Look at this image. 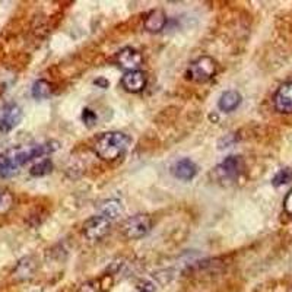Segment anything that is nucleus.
<instances>
[{"label":"nucleus","mask_w":292,"mask_h":292,"mask_svg":"<svg viewBox=\"0 0 292 292\" xmlns=\"http://www.w3.org/2000/svg\"><path fill=\"white\" fill-rule=\"evenodd\" d=\"M59 149V142H45L28 146H15L0 153V175L8 178L18 174L19 168L25 164L33 161L34 158H40L47 153H51Z\"/></svg>","instance_id":"nucleus-1"},{"label":"nucleus","mask_w":292,"mask_h":292,"mask_svg":"<svg viewBox=\"0 0 292 292\" xmlns=\"http://www.w3.org/2000/svg\"><path fill=\"white\" fill-rule=\"evenodd\" d=\"M131 143L130 136L123 131L101 133L94 142V151L104 161H114L127 151Z\"/></svg>","instance_id":"nucleus-2"},{"label":"nucleus","mask_w":292,"mask_h":292,"mask_svg":"<svg viewBox=\"0 0 292 292\" xmlns=\"http://www.w3.org/2000/svg\"><path fill=\"white\" fill-rule=\"evenodd\" d=\"M218 65L217 62L209 57V56H202L199 59H196L192 65L187 69V77L192 82L197 84H205L207 81H210L214 76L217 75Z\"/></svg>","instance_id":"nucleus-3"},{"label":"nucleus","mask_w":292,"mask_h":292,"mask_svg":"<svg viewBox=\"0 0 292 292\" xmlns=\"http://www.w3.org/2000/svg\"><path fill=\"white\" fill-rule=\"evenodd\" d=\"M152 228V219L146 214H138L133 215L129 219H126L123 225V232L124 235L130 240H138V238L145 237Z\"/></svg>","instance_id":"nucleus-4"},{"label":"nucleus","mask_w":292,"mask_h":292,"mask_svg":"<svg viewBox=\"0 0 292 292\" xmlns=\"http://www.w3.org/2000/svg\"><path fill=\"white\" fill-rule=\"evenodd\" d=\"M243 168V161L240 156H228L215 168V175L222 183H232Z\"/></svg>","instance_id":"nucleus-5"},{"label":"nucleus","mask_w":292,"mask_h":292,"mask_svg":"<svg viewBox=\"0 0 292 292\" xmlns=\"http://www.w3.org/2000/svg\"><path fill=\"white\" fill-rule=\"evenodd\" d=\"M110 227H111V221L102 215L92 217L89 218L84 225V235L89 241H98L109 234Z\"/></svg>","instance_id":"nucleus-6"},{"label":"nucleus","mask_w":292,"mask_h":292,"mask_svg":"<svg viewBox=\"0 0 292 292\" xmlns=\"http://www.w3.org/2000/svg\"><path fill=\"white\" fill-rule=\"evenodd\" d=\"M22 109L15 104H6L2 111H0V131L2 133H9L11 130H13L22 120Z\"/></svg>","instance_id":"nucleus-7"},{"label":"nucleus","mask_w":292,"mask_h":292,"mask_svg":"<svg viewBox=\"0 0 292 292\" xmlns=\"http://www.w3.org/2000/svg\"><path fill=\"white\" fill-rule=\"evenodd\" d=\"M116 60H117V65L123 70H126V73L138 70L143 63V57H142L141 53L138 50L131 48V47H126V48L120 50Z\"/></svg>","instance_id":"nucleus-8"},{"label":"nucleus","mask_w":292,"mask_h":292,"mask_svg":"<svg viewBox=\"0 0 292 292\" xmlns=\"http://www.w3.org/2000/svg\"><path fill=\"white\" fill-rule=\"evenodd\" d=\"M275 109L282 114H291L292 113V82H286L279 87L276 91L275 98Z\"/></svg>","instance_id":"nucleus-9"},{"label":"nucleus","mask_w":292,"mask_h":292,"mask_svg":"<svg viewBox=\"0 0 292 292\" xmlns=\"http://www.w3.org/2000/svg\"><path fill=\"white\" fill-rule=\"evenodd\" d=\"M121 85L126 91L138 94L145 89L146 87V76L141 70H135V72H127L121 77Z\"/></svg>","instance_id":"nucleus-10"},{"label":"nucleus","mask_w":292,"mask_h":292,"mask_svg":"<svg viewBox=\"0 0 292 292\" xmlns=\"http://www.w3.org/2000/svg\"><path fill=\"white\" fill-rule=\"evenodd\" d=\"M171 173L175 178L183 180V181H190L192 178H195V175L197 174V167L196 164L189 160V158H183L180 161L174 164L171 167Z\"/></svg>","instance_id":"nucleus-11"},{"label":"nucleus","mask_w":292,"mask_h":292,"mask_svg":"<svg viewBox=\"0 0 292 292\" xmlns=\"http://www.w3.org/2000/svg\"><path fill=\"white\" fill-rule=\"evenodd\" d=\"M167 25V15L163 9H155L148 13L146 19L143 22V26L149 33H160Z\"/></svg>","instance_id":"nucleus-12"},{"label":"nucleus","mask_w":292,"mask_h":292,"mask_svg":"<svg viewBox=\"0 0 292 292\" xmlns=\"http://www.w3.org/2000/svg\"><path fill=\"white\" fill-rule=\"evenodd\" d=\"M240 104H241V94L237 91H225L218 101V107L224 113L234 111Z\"/></svg>","instance_id":"nucleus-13"},{"label":"nucleus","mask_w":292,"mask_h":292,"mask_svg":"<svg viewBox=\"0 0 292 292\" xmlns=\"http://www.w3.org/2000/svg\"><path fill=\"white\" fill-rule=\"evenodd\" d=\"M113 285V278L105 275L99 279H95V281H89L82 283L79 286L77 292H107L111 288Z\"/></svg>","instance_id":"nucleus-14"},{"label":"nucleus","mask_w":292,"mask_h":292,"mask_svg":"<svg viewBox=\"0 0 292 292\" xmlns=\"http://www.w3.org/2000/svg\"><path fill=\"white\" fill-rule=\"evenodd\" d=\"M121 214H123V206L119 200L111 199V200H107L101 205V215L110 219V221L119 218Z\"/></svg>","instance_id":"nucleus-15"},{"label":"nucleus","mask_w":292,"mask_h":292,"mask_svg":"<svg viewBox=\"0 0 292 292\" xmlns=\"http://www.w3.org/2000/svg\"><path fill=\"white\" fill-rule=\"evenodd\" d=\"M51 85L50 82L44 81V79H38L37 82H34L33 89H31V94L35 99H45L51 95Z\"/></svg>","instance_id":"nucleus-16"},{"label":"nucleus","mask_w":292,"mask_h":292,"mask_svg":"<svg viewBox=\"0 0 292 292\" xmlns=\"http://www.w3.org/2000/svg\"><path fill=\"white\" fill-rule=\"evenodd\" d=\"M51 171H53V163L50 160H43L31 167L30 174L33 177H44V175H48Z\"/></svg>","instance_id":"nucleus-17"},{"label":"nucleus","mask_w":292,"mask_h":292,"mask_svg":"<svg viewBox=\"0 0 292 292\" xmlns=\"http://www.w3.org/2000/svg\"><path fill=\"white\" fill-rule=\"evenodd\" d=\"M13 206V195L8 189H0V215L8 214Z\"/></svg>","instance_id":"nucleus-18"},{"label":"nucleus","mask_w":292,"mask_h":292,"mask_svg":"<svg viewBox=\"0 0 292 292\" xmlns=\"http://www.w3.org/2000/svg\"><path fill=\"white\" fill-rule=\"evenodd\" d=\"M292 181V168H282L276 175L272 178V184L275 187H281L283 184H288Z\"/></svg>","instance_id":"nucleus-19"},{"label":"nucleus","mask_w":292,"mask_h":292,"mask_svg":"<svg viewBox=\"0 0 292 292\" xmlns=\"http://www.w3.org/2000/svg\"><path fill=\"white\" fill-rule=\"evenodd\" d=\"M34 272V263L31 259H23L19 261V264L16 266V271L15 273L21 278V279H26L33 275Z\"/></svg>","instance_id":"nucleus-20"},{"label":"nucleus","mask_w":292,"mask_h":292,"mask_svg":"<svg viewBox=\"0 0 292 292\" xmlns=\"http://www.w3.org/2000/svg\"><path fill=\"white\" fill-rule=\"evenodd\" d=\"M82 120H84V123L87 124L88 127H92L94 123L97 121V114L91 109H84V111H82Z\"/></svg>","instance_id":"nucleus-21"},{"label":"nucleus","mask_w":292,"mask_h":292,"mask_svg":"<svg viewBox=\"0 0 292 292\" xmlns=\"http://www.w3.org/2000/svg\"><path fill=\"white\" fill-rule=\"evenodd\" d=\"M283 209H285V212L292 218V190L286 195L285 200H283Z\"/></svg>","instance_id":"nucleus-22"},{"label":"nucleus","mask_w":292,"mask_h":292,"mask_svg":"<svg viewBox=\"0 0 292 292\" xmlns=\"http://www.w3.org/2000/svg\"><path fill=\"white\" fill-rule=\"evenodd\" d=\"M138 292H155V286L151 282L145 281L138 285Z\"/></svg>","instance_id":"nucleus-23"},{"label":"nucleus","mask_w":292,"mask_h":292,"mask_svg":"<svg viewBox=\"0 0 292 292\" xmlns=\"http://www.w3.org/2000/svg\"><path fill=\"white\" fill-rule=\"evenodd\" d=\"M95 85H98V87H101V88H109V81H105L104 77H99V79H97L95 82H94Z\"/></svg>","instance_id":"nucleus-24"}]
</instances>
